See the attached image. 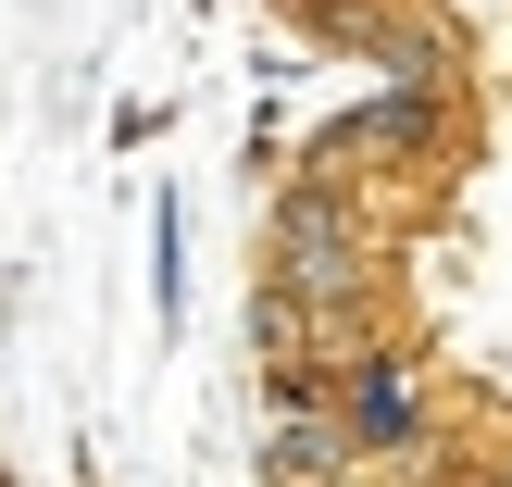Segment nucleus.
Instances as JSON below:
<instances>
[{"label": "nucleus", "instance_id": "obj_2", "mask_svg": "<svg viewBox=\"0 0 512 487\" xmlns=\"http://www.w3.org/2000/svg\"><path fill=\"white\" fill-rule=\"evenodd\" d=\"M450 150H463V88H388V100H363V113L313 125V150H300L288 175H338V188H363V200H400V188H425Z\"/></svg>", "mask_w": 512, "mask_h": 487}, {"label": "nucleus", "instance_id": "obj_4", "mask_svg": "<svg viewBox=\"0 0 512 487\" xmlns=\"http://www.w3.org/2000/svg\"><path fill=\"white\" fill-rule=\"evenodd\" d=\"M338 463H363V438L338 425V400H263V438H250V475L263 487H313V475H338Z\"/></svg>", "mask_w": 512, "mask_h": 487}, {"label": "nucleus", "instance_id": "obj_6", "mask_svg": "<svg viewBox=\"0 0 512 487\" xmlns=\"http://www.w3.org/2000/svg\"><path fill=\"white\" fill-rule=\"evenodd\" d=\"M438 487H450V475H438ZM463 487H512V425H500V450H488V463H475Z\"/></svg>", "mask_w": 512, "mask_h": 487}, {"label": "nucleus", "instance_id": "obj_7", "mask_svg": "<svg viewBox=\"0 0 512 487\" xmlns=\"http://www.w3.org/2000/svg\"><path fill=\"white\" fill-rule=\"evenodd\" d=\"M313 487H400L388 463H338V475H313Z\"/></svg>", "mask_w": 512, "mask_h": 487}, {"label": "nucleus", "instance_id": "obj_5", "mask_svg": "<svg viewBox=\"0 0 512 487\" xmlns=\"http://www.w3.org/2000/svg\"><path fill=\"white\" fill-rule=\"evenodd\" d=\"M175 238H188V213H175V188H150V313L175 325Z\"/></svg>", "mask_w": 512, "mask_h": 487}, {"label": "nucleus", "instance_id": "obj_1", "mask_svg": "<svg viewBox=\"0 0 512 487\" xmlns=\"http://www.w3.org/2000/svg\"><path fill=\"white\" fill-rule=\"evenodd\" d=\"M275 288L325 300L338 325H375V288H388V200L338 188V175H275V213H263V263Z\"/></svg>", "mask_w": 512, "mask_h": 487}, {"label": "nucleus", "instance_id": "obj_3", "mask_svg": "<svg viewBox=\"0 0 512 487\" xmlns=\"http://www.w3.org/2000/svg\"><path fill=\"white\" fill-rule=\"evenodd\" d=\"M325 400H338V425L363 438V463H388L400 487L438 475V450H450V425H438V375H425L400 338H350L338 375H325Z\"/></svg>", "mask_w": 512, "mask_h": 487}]
</instances>
